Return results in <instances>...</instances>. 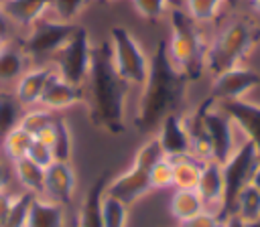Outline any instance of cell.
<instances>
[{
	"mask_svg": "<svg viewBox=\"0 0 260 227\" xmlns=\"http://www.w3.org/2000/svg\"><path fill=\"white\" fill-rule=\"evenodd\" d=\"M4 186H8V184H6V176H4V170H2V166H0V188H4Z\"/></svg>",
	"mask_w": 260,
	"mask_h": 227,
	"instance_id": "45",
	"label": "cell"
},
{
	"mask_svg": "<svg viewBox=\"0 0 260 227\" xmlns=\"http://www.w3.org/2000/svg\"><path fill=\"white\" fill-rule=\"evenodd\" d=\"M12 32V22L6 18V14L0 10V36L2 39H8V34Z\"/></svg>",
	"mask_w": 260,
	"mask_h": 227,
	"instance_id": "40",
	"label": "cell"
},
{
	"mask_svg": "<svg viewBox=\"0 0 260 227\" xmlns=\"http://www.w3.org/2000/svg\"><path fill=\"white\" fill-rule=\"evenodd\" d=\"M14 197H16V193L8 191V186L0 188V227H4V223H6V217L14 203Z\"/></svg>",
	"mask_w": 260,
	"mask_h": 227,
	"instance_id": "39",
	"label": "cell"
},
{
	"mask_svg": "<svg viewBox=\"0 0 260 227\" xmlns=\"http://www.w3.org/2000/svg\"><path fill=\"white\" fill-rule=\"evenodd\" d=\"M106 176H98L89 188L85 191V197L79 207L77 227H104V213H102V201L106 195Z\"/></svg>",
	"mask_w": 260,
	"mask_h": 227,
	"instance_id": "19",
	"label": "cell"
},
{
	"mask_svg": "<svg viewBox=\"0 0 260 227\" xmlns=\"http://www.w3.org/2000/svg\"><path fill=\"white\" fill-rule=\"evenodd\" d=\"M0 10L14 26L26 30L51 10V0H2Z\"/></svg>",
	"mask_w": 260,
	"mask_h": 227,
	"instance_id": "18",
	"label": "cell"
},
{
	"mask_svg": "<svg viewBox=\"0 0 260 227\" xmlns=\"http://www.w3.org/2000/svg\"><path fill=\"white\" fill-rule=\"evenodd\" d=\"M85 101V91L83 85H73L69 81H65L63 77L57 75V71L51 75V79L47 81L43 95L39 99V105L51 109V111H63L67 107L79 105Z\"/></svg>",
	"mask_w": 260,
	"mask_h": 227,
	"instance_id": "15",
	"label": "cell"
},
{
	"mask_svg": "<svg viewBox=\"0 0 260 227\" xmlns=\"http://www.w3.org/2000/svg\"><path fill=\"white\" fill-rule=\"evenodd\" d=\"M223 6H225L223 0H183V10L197 24L213 22L221 14Z\"/></svg>",
	"mask_w": 260,
	"mask_h": 227,
	"instance_id": "29",
	"label": "cell"
},
{
	"mask_svg": "<svg viewBox=\"0 0 260 227\" xmlns=\"http://www.w3.org/2000/svg\"><path fill=\"white\" fill-rule=\"evenodd\" d=\"M232 215L242 219L244 223H252L260 219V193L248 182L236 197Z\"/></svg>",
	"mask_w": 260,
	"mask_h": 227,
	"instance_id": "26",
	"label": "cell"
},
{
	"mask_svg": "<svg viewBox=\"0 0 260 227\" xmlns=\"http://www.w3.org/2000/svg\"><path fill=\"white\" fill-rule=\"evenodd\" d=\"M28 63L30 59L24 55V51L8 43L6 49L0 53V85L16 83L20 75L30 67Z\"/></svg>",
	"mask_w": 260,
	"mask_h": 227,
	"instance_id": "22",
	"label": "cell"
},
{
	"mask_svg": "<svg viewBox=\"0 0 260 227\" xmlns=\"http://www.w3.org/2000/svg\"><path fill=\"white\" fill-rule=\"evenodd\" d=\"M223 2H225V4H230V6H236L240 0H223Z\"/></svg>",
	"mask_w": 260,
	"mask_h": 227,
	"instance_id": "48",
	"label": "cell"
},
{
	"mask_svg": "<svg viewBox=\"0 0 260 227\" xmlns=\"http://www.w3.org/2000/svg\"><path fill=\"white\" fill-rule=\"evenodd\" d=\"M162 158H167V156H165V150H162V146H160L156 134H152V136H148V138L138 146V150H136V154H134V158H132V164L138 166V168H142V170H146V172H150V168H152L156 162H160Z\"/></svg>",
	"mask_w": 260,
	"mask_h": 227,
	"instance_id": "31",
	"label": "cell"
},
{
	"mask_svg": "<svg viewBox=\"0 0 260 227\" xmlns=\"http://www.w3.org/2000/svg\"><path fill=\"white\" fill-rule=\"evenodd\" d=\"M167 16L171 22L167 39L169 57L187 75L189 81H195L205 71L207 43L199 30V24L193 18H189V14L183 8H171Z\"/></svg>",
	"mask_w": 260,
	"mask_h": 227,
	"instance_id": "3",
	"label": "cell"
},
{
	"mask_svg": "<svg viewBox=\"0 0 260 227\" xmlns=\"http://www.w3.org/2000/svg\"><path fill=\"white\" fill-rule=\"evenodd\" d=\"M173 162V186L175 188H195L201 176L203 160L195 158L193 154H183L171 158Z\"/></svg>",
	"mask_w": 260,
	"mask_h": 227,
	"instance_id": "25",
	"label": "cell"
},
{
	"mask_svg": "<svg viewBox=\"0 0 260 227\" xmlns=\"http://www.w3.org/2000/svg\"><path fill=\"white\" fill-rule=\"evenodd\" d=\"M132 2V8L136 14H140L144 20H160L169 14L171 6H169V0H130Z\"/></svg>",
	"mask_w": 260,
	"mask_h": 227,
	"instance_id": "34",
	"label": "cell"
},
{
	"mask_svg": "<svg viewBox=\"0 0 260 227\" xmlns=\"http://www.w3.org/2000/svg\"><path fill=\"white\" fill-rule=\"evenodd\" d=\"M156 138L167 158L189 154V130L187 120L181 111H173L160 120V124L156 126Z\"/></svg>",
	"mask_w": 260,
	"mask_h": 227,
	"instance_id": "14",
	"label": "cell"
},
{
	"mask_svg": "<svg viewBox=\"0 0 260 227\" xmlns=\"http://www.w3.org/2000/svg\"><path fill=\"white\" fill-rule=\"evenodd\" d=\"M171 8H183V0H169Z\"/></svg>",
	"mask_w": 260,
	"mask_h": 227,
	"instance_id": "44",
	"label": "cell"
},
{
	"mask_svg": "<svg viewBox=\"0 0 260 227\" xmlns=\"http://www.w3.org/2000/svg\"><path fill=\"white\" fill-rule=\"evenodd\" d=\"M85 105L91 122L108 134H120L126 128V97L128 85L114 71L110 47L102 43L93 47L91 67L83 83Z\"/></svg>",
	"mask_w": 260,
	"mask_h": 227,
	"instance_id": "2",
	"label": "cell"
},
{
	"mask_svg": "<svg viewBox=\"0 0 260 227\" xmlns=\"http://www.w3.org/2000/svg\"><path fill=\"white\" fill-rule=\"evenodd\" d=\"M24 107L18 103L12 91H0V140L20 126Z\"/></svg>",
	"mask_w": 260,
	"mask_h": 227,
	"instance_id": "28",
	"label": "cell"
},
{
	"mask_svg": "<svg viewBox=\"0 0 260 227\" xmlns=\"http://www.w3.org/2000/svg\"><path fill=\"white\" fill-rule=\"evenodd\" d=\"M258 160H260V156H258L256 148L248 140H242L236 146V150L230 154V158L225 162H221V174H223V184H225V197H223V207H221L223 217L232 215L234 201H236L238 193L250 182V176H252Z\"/></svg>",
	"mask_w": 260,
	"mask_h": 227,
	"instance_id": "8",
	"label": "cell"
},
{
	"mask_svg": "<svg viewBox=\"0 0 260 227\" xmlns=\"http://www.w3.org/2000/svg\"><path fill=\"white\" fill-rule=\"evenodd\" d=\"M258 85H260V73L256 69L246 65H236L213 75L209 97L215 103L228 101V99H242Z\"/></svg>",
	"mask_w": 260,
	"mask_h": 227,
	"instance_id": "10",
	"label": "cell"
},
{
	"mask_svg": "<svg viewBox=\"0 0 260 227\" xmlns=\"http://www.w3.org/2000/svg\"><path fill=\"white\" fill-rule=\"evenodd\" d=\"M148 176H150L152 188H169V186H173V162H171V158H162L160 162H156L150 168Z\"/></svg>",
	"mask_w": 260,
	"mask_h": 227,
	"instance_id": "36",
	"label": "cell"
},
{
	"mask_svg": "<svg viewBox=\"0 0 260 227\" xmlns=\"http://www.w3.org/2000/svg\"><path fill=\"white\" fill-rule=\"evenodd\" d=\"M223 227H246V223L242 219H238L236 215H230V217H225Z\"/></svg>",
	"mask_w": 260,
	"mask_h": 227,
	"instance_id": "42",
	"label": "cell"
},
{
	"mask_svg": "<svg viewBox=\"0 0 260 227\" xmlns=\"http://www.w3.org/2000/svg\"><path fill=\"white\" fill-rule=\"evenodd\" d=\"M32 140H35V138L18 126V128H14L12 132H8V134L0 140V148H2L4 156H6L10 162H16V160H20V158L26 156L28 146H30Z\"/></svg>",
	"mask_w": 260,
	"mask_h": 227,
	"instance_id": "30",
	"label": "cell"
},
{
	"mask_svg": "<svg viewBox=\"0 0 260 227\" xmlns=\"http://www.w3.org/2000/svg\"><path fill=\"white\" fill-rule=\"evenodd\" d=\"M75 182H77V174H75L71 162L55 160L53 164H49L45 168V191H43V197L65 207L73 199Z\"/></svg>",
	"mask_w": 260,
	"mask_h": 227,
	"instance_id": "13",
	"label": "cell"
},
{
	"mask_svg": "<svg viewBox=\"0 0 260 227\" xmlns=\"http://www.w3.org/2000/svg\"><path fill=\"white\" fill-rule=\"evenodd\" d=\"M128 211L130 207L116 201L114 197L104 195L102 213H104V227H128Z\"/></svg>",
	"mask_w": 260,
	"mask_h": 227,
	"instance_id": "32",
	"label": "cell"
},
{
	"mask_svg": "<svg viewBox=\"0 0 260 227\" xmlns=\"http://www.w3.org/2000/svg\"><path fill=\"white\" fill-rule=\"evenodd\" d=\"M39 138L49 142V146H51V150L55 154V160L71 162V156H73V132H71V126H69V122L65 118L55 116L51 128Z\"/></svg>",
	"mask_w": 260,
	"mask_h": 227,
	"instance_id": "20",
	"label": "cell"
},
{
	"mask_svg": "<svg viewBox=\"0 0 260 227\" xmlns=\"http://www.w3.org/2000/svg\"><path fill=\"white\" fill-rule=\"evenodd\" d=\"M199 116H201V124L203 130L209 138L211 144V152H213V160H217L219 164L225 162L230 158V154L236 150V146L240 144L236 138V126L230 120V116L211 99L207 97L199 107H197Z\"/></svg>",
	"mask_w": 260,
	"mask_h": 227,
	"instance_id": "9",
	"label": "cell"
},
{
	"mask_svg": "<svg viewBox=\"0 0 260 227\" xmlns=\"http://www.w3.org/2000/svg\"><path fill=\"white\" fill-rule=\"evenodd\" d=\"M150 191H152V184H150L148 172L134 166V164L126 172L108 180V184H106V195L114 197L116 201H120L128 207H132L138 199H142Z\"/></svg>",
	"mask_w": 260,
	"mask_h": 227,
	"instance_id": "12",
	"label": "cell"
},
{
	"mask_svg": "<svg viewBox=\"0 0 260 227\" xmlns=\"http://www.w3.org/2000/svg\"><path fill=\"white\" fill-rule=\"evenodd\" d=\"M258 28L246 18H234L219 28V32L207 43L205 49V71L213 75L242 65L258 43Z\"/></svg>",
	"mask_w": 260,
	"mask_h": 227,
	"instance_id": "4",
	"label": "cell"
},
{
	"mask_svg": "<svg viewBox=\"0 0 260 227\" xmlns=\"http://www.w3.org/2000/svg\"><path fill=\"white\" fill-rule=\"evenodd\" d=\"M32 199H35V195H30V193H24V191L16 193L4 227H26V219H28V211H30Z\"/></svg>",
	"mask_w": 260,
	"mask_h": 227,
	"instance_id": "33",
	"label": "cell"
},
{
	"mask_svg": "<svg viewBox=\"0 0 260 227\" xmlns=\"http://www.w3.org/2000/svg\"><path fill=\"white\" fill-rule=\"evenodd\" d=\"M91 53H93V45L87 28L75 26V30L65 41V45L53 55L51 63L59 77H63L73 85H83L91 67Z\"/></svg>",
	"mask_w": 260,
	"mask_h": 227,
	"instance_id": "6",
	"label": "cell"
},
{
	"mask_svg": "<svg viewBox=\"0 0 260 227\" xmlns=\"http://www.w3.org/2000/svg\"><path fill=\"white\" fill-rule=\"evenodd\" d=\"M0 6H2V0H0Z\"/></svg>",
	"mask_w": 260,
	"mask_h": 227,
	"instance_id": "50",
	"label": "cell"
},
{
	"mask_svg": "<svg viewBox=\"0 0 260 227\" xmlns=\"http://www.w3.org/2000/svg\"><path fill=\"white\" fill-rule=\"evenodd\" d=\"M55 73L53 63H39L35 67H28L20 79L14 83V97L18 99V103L22 107H32L39 105V99L43 95V89L47 85V81L51 79V75Z\"/></svg>",
	"mask_w": 260,
	"mask_h": 227,
	"instance_id": "16",
	"label": "cell"
},
{
	"mask_svg": "<svg viewBox=\"0 0 260 227\" xmlns=\"http://www.w3.org/2000/svg\"><path fill=\"white\" fill-rule=\"evenodd\" d=\"M189 79L171 61L167 51V39H160L150 55L148 75L140 87L134 124L136 128L150 132L160 124V120L173 111H179Z\"/></svg>",
	"mask_w": 260,
	"mask_h": 227,
	"instance_id": "1",
	"label": "cell"
},
{
	"mask_svg": "<svg viewBox=\"0 0 260 227\" xmlns=\"http://www.w3.org/2000/svg\"><path fill=\"white\" fill-rule=\"evenodd\" d=\"M12 172L18 180V184L22 186L24 193H30L35 197H43L45 191V168H41L39 164H35L32 160H28L26 156L12 162Z\"/></svg>",
	"mask_w": 260,
	"mask_h": 227,
	"instance_id": "23",
	"label": "cell"
},
{
	"mask_svg": "<svg viewBox=\"0 0 260 227\" xmlns=\"http://www.w3.org/2000/svg\"><path fill=\"white\" fill-rule=\"evenodd\" d=\"M223 221H225V217L221 213L211 211V209H203L201 213L193 215L191 219L181 221L179 227H223Z\"/></svg>",
	"mask_w": 260,
	"mask_h": 227,
	"instance_id": "38",
	"label": "cell"
},
{
	"mask_svg": "<svg viewBox=\"0 0 260 227\" xmlns=\"http://www.w3.org/2000/svg\"><path fill=\"white\" fill-rule=\"evenodd\" d=\"M250 6H252V10L256 14H260V0H250Z\"/></svg>",
	"mask_w": 260,
	"mask_h": 227,
	"instance_id": "43",
	"label": "cell"
},
{
	"mask_svg": "<svg viewBox=\"0 0 260 227\" xmlns=\"http://www.w3.org/2000/svg\"><path fill=\"white\" fill-rule=\"evenodd\" d=\"M26 158L32 160L35 164H39L41 168H47L49 164L55 162V154H53L49 142H45V140H41V138H35V140L30 142L28 152H26Z\"/></svg>",
	"mask_w": 260,
	"mask_h": 227,
	"instance_id": "37",
	"label": "cell"
},
{
	"mask_svg": "<svg viewBox=\"0 0 260 227\" xmlns=\"http://www.w3.org/2000/svg\"><path fill=\"white\" fill-rule=\"evenodd\" d=\"M100 2H114V0H100Z\"/></svg>",
	"mask_w": 260,
	"mask_h": 227,
	"instance_id": "49",
	"label": "cell"
},
{
	"mask_svg": "<svg viewBox=\"0 0 260 227\" xmlns=\"http://www.w3.org/2000/svg\"><path fill=\"white\" fill-rule=\"evenodd\" d=\"M53 120H55V111L43 105H32V107H24L22 118H20V128L28 132L32 138H39L51 128Z\"/></svg>",
	"mask_w": 260,
	"mask_h": 227,
	"instance_id": "27",
	"label": "cell"
},
{
	"mask_svg": "<svg viewBox=\"0 0 260 227\" xmlns=\"http://www.w3.org/2000/svg\"><path fill=\"white\" fill-rule=\"evenodd\" d=\"M250 184L260 193V160H258V164H256V168H254V172L250 176Z\"/></svg>",
	"mask_w": 260,
	"mask_h": 227,
	"instance_id": "41",
	"label": "cell"
},
{
	"mask_svg": "<svg viewBox=\"0 0 260 227\" xmlns=\"http://www.w3.org/2000/svg\"><path fill=\"white\" fill-rule=\"evenodd\" d=\"M85 4L87 0H51V12L57 20L73 22L81 14Z\"/></svg>",
	"mask_w": 260,
	"mask_h": 227,
	"instance_id": "35",
	"label": "cell"
},
{
	"mask_svg": "<svg viewBox=\"0 0 260 227\" xmlns=\"http://www.w3.org/2000/svg\"><path fill=\"white\" fill-rule=\"evenodd\" d=\"M203 209H205L203 201L195 188H175L173 191V197L169 201V211L177 223L191 219L193 215L201 213Z\"/></svg>",
	"mask_w": 260,
	"mask_h": 227,
	"instance_id": "24",
	"label": "cell"
},
{
	"mask_svg": "<svg viewBox=\"0 0 260 227\" xmlns=\"http://www.w3.org/2000/svg\"><path fill=\"white\" fill-rule=\"evenodd\" d=\"M246 227H260V219L258 221H252V223H246Z\"/></svg>",
	"mask_w": 260,
	"mask_h": 227,
	"instance_id": "47",
	"label": "cell"
},
{
	"mask_svg": "<svg viewBox=\"0 0 260 227\" xmlns=\"http://www.w3.org/2000/svg\"><path fill=\"white\" fill-rule=\"evenodd\" d=\"M108 47H110V61L114 65V71L120 75V79L128 87L140 89L148 75L150 57L136 41V36L126 26H112Z\"/></svg>",
	"mask_w": 260,
	"mask_h": 227,
	"instance_id": "5",
	"label": "cell"
},
{
	"mask_svg": "<svg viewBox=\"0 0 260 227\" xmlns=\"http://www.w3.org/2000/svg\"><path fill=\"white\" fill-rule=\"evenodd\" d=\"M6 45H8V39H2V36H0V53L6 49Z\"/></svg>",
	"mask_w": 260,
	"mask_h": 227,
	"instance_id": "46",
	"label": "cell"
},
{
	"mask_svg": "<svg viewBox=\"0 0 260 227\" xmlns=\"http://www.w3.org/2000/svg\"><path fill=\"white\" fill-rule=\"evenodd\" d=\"M197 195L203 201L205 209L221 213L223 207V197H225V184H223V174H221V164L217 160H205L201 168V176L195 186Z\"/></svg>",
	"mask_w": 260,
	"mask_h": 227,
	"instance_id": "17",
	"label": "cell"
},
{
	"mask_svg": "<svg viewBox=\"0 0 260 227\" xmlns=\"http://www.w3.org/2000/svg\"><path fill=\"white\" fill-rule=\"evenodd\" d=\"M217 105L230 116L236 130L244 136V140H248L256 148L260 156V103L242 97V99L219 101Z\"/></svg>",
	"mask_w": 260,
	"mask_h": 227,
	"instance_id": "11",
	"label": "cell"
},
{
	"mask_svg": "<svg viewBox=\"0 0 260 227\" xmlns=\"http://www.w3.org/2000/svg\"><path fill=\"white\" fill-rule=\"evenodd\" d=\"M75 22H65L43 16L39 22H35L30 28H26V34L20 41V49L30 61H45L47 57H53L65 41L75 30Z\"/></svg>",
	"mask_w": 260,
	"mask_h": 227,
	"instance_id": "7",
	"label": "cell"
},
{
	"mask_svg": "<svg viewBox=\"0 0 260 227\" xmlns=\"http://www.w3.org/2000/svg\"><path fill=\"white\" fill-rule=\"evenodd\" d=\"M26 227H65L63 205L53 203L45 197H35L30 203Z\"/></svg>",
	"mask_w": 260,
	"mask_h": 227,
	"instance_id": "21",
	"label": "cell"
}]
</instances>
